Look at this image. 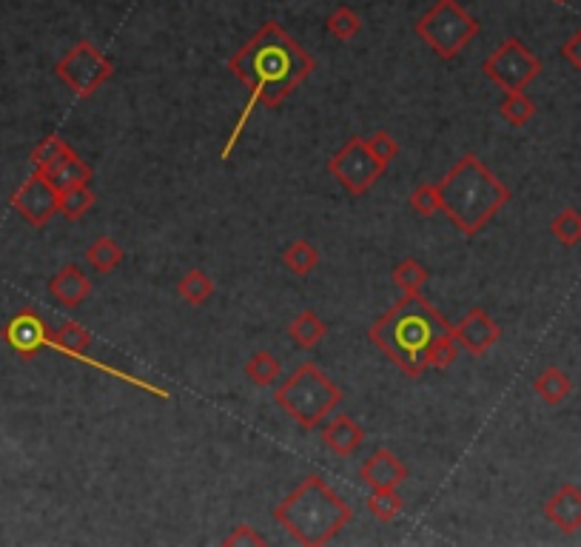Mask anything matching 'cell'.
Wrapping results in <instances>:
<instances>
[{
  "instance_id": "obj_1",
  "label": "cell",
  "mask_w": 581,
  "mask_h": 547,
  "mask_svg": "<svg viewBox=\"0 0 581 547\" xmlns=\"http://www.w3.org/2000/svg\"><path fill=\"white\" fill-rule=\"evenodd\" d=\"M314 69H317V60L302 49L300 40L291 38L277 20H265L254 32V38L243 43L228 60V72L248 89V103L225 140L220 160L231 157L234 146L240 143L245 123L251 120L257 106L265 109L282 106V100L294 95Z\"/></svg>"
},
{
  "instance_id": "obj_2",
  "label": "cell",
  "mask_w": 581,
  "mask_h": 547,
  "mask_svg": "<svg viewBox=\"0 0 581 547\" xmlns=\"http://www.w3.org/2000/svg\"><path fill=\"white\" fill-rule=\"evenodd\" d=\"M450 325L422 294H402L379 320L371 325L368 337L385 357L408 379L425 374V348Z\"/></svg>"
},
{
  "instance_id": "obj_3",
  "label": "cell",
  "mask_w": 581,
  "mask_h": 547,
  "mask_svg": "<svg viewBox=\"0 0 581 547\" xmlns=\"http://www.w3.org/2000/svg\"><path fill=\"white\" fill-rule=\"evenodd\" d=\"M442 214L462 231L476 237L510 203V189L476 157L465 154L439 183Z\"/></svg>"
},
{
  "instance_id": "obj_4",
  "label": "cell",
  "mask_w": 581,
  "mask_h": 547,
  "mask_svg": "<svg viewBox=\"0 0 581 547\" xmlns=\"http://www.w3.org/2000/svg\"><path fill=\"white\" fill-rule=\"evenodd\" d=\"M354 510L322 476L302 479L294 491L274 508V519L294 542L305 547L328 545L337 533L348 528Z\"/></svg>"
},
{
  "instance_id": "obj_5",
  "label": "cell",
  "mask_w": 581,
  "mask_h": 547,
  "mask_svg": "<svg viewBox=\"0 0 581 547\" xmlns=\"http://www.w3.org/2000/svg\"><path fill=\"white\" fill-rule=\"evenodd\" d=\"M274 399L285 414L291 416L300 428L314 431L328 414L342 402V391L334 379L328 377L314 362H302L294 374L282 379L274 391Z\"/></svg>"
},
{
  "instance_id": "obj_6",
  "label": "cell",
  "mask_w": 581,
  "mask_h": 547,
  "mask_svg": "<svg viewBox=\"0 0 581 547\" xmlns=\"http://www.w3.org/2000/svg\"><path fill=\"white\" fill-rule=\"evenodd\" d=\"M413 32L436 57L456 60L468 49L470 40L479 38L482 23L473 18L459 0H436L425 15L413 23Z\"/></svg>"
},
{
  "instance_id": "obj_7",
  "label": "cell",
  "mask_w": 581,
  "mask_h": 547,
  "mask_svg": "<svg viewBox=\"0 0 581 547\" xmlns=\"http://www.w3.org/2000/svg\"><path fill=\"white\" fill-rule=\"evenodd\" d=\"M482 75L505 92H525L542 75V60L527 49L525 40H502L482 63Z\"/></svg>"
},
{
  "instance_id": "obj_8",
  "label": "cell",
  "mask_w": 581,
  "mask_h": 547,
  "mask_svg": "<svg viewBox=\"0 0 581 547\" xmlns=\"http://www.w3.org/2000/svg\"><path fill=\"white\" fill-rule=\"evenodd\" d=\"M55 75L75 92L80 100L92 97L114 75V63L103 55L92 40H80L55 63Z\"/></svg>"
},
{
  "instance_id": "obj_9",
  "label": "cell",
  "mask_w": 581,
  "mask_h": 547,
  "mask_svg": "<svg viewBox=\"0 0 581 547\" xmlns=\"http://www.w3.org/2000/svg\"><path fill=\"white\" fill-rule=\"evenodd\" d=\"M385 169L388 166L376 160L374 151L368 149L365 137H351L328 163V174L351 197H365L376 186V180L385 174Z\"/></svg>"
},
{
  "instance_id": "obj_10",
  "label": "cell",
  "mask_w": 581,
  "mask_h": 547,
  "mask_svg": "<svg viewBox=\"0 0 581 547\" xmlns=\"http://www.w3.org/2000/svg\"><path fill=\"white\" fill-rule=\"evenodd\" d=\"M12 208L18 211L29 226H49V220L55 217L57 208H60V191L52 186V180L46 174L35 171L12 194Z\"/></svg>"
},
{
  "instance_id": "obj_11",
  "label": "cell",
  "mask_w": 581,
  "mask_h": 547,
  "mask_svg": "<svg viewBox=\"0 0 581 547\" xmlns=\"http://www.w3.org/2000/svg\"><path fill=\"white\" fill-rule=\"evenodd\" d=\"M453 337L459 342V348L470 354V357H485L493 345H499L502 340V328L499 322L490 317L485 308H470L462 320L456 322L453 328Z\"/></svg>"
},
{
  "instance_id": "obj_12",
  "label": "cell",
  "mask_w": 581,
  "mask_h": 547,
  "mask_svg": "<svg viewBox=\"0 0 581 547\" xmlns=\"http://www.w3.org/2000/svg\"><path fill=\"white\" fill-rule=\"evenodd\" d=\"M3 342L18 354L20 359L38 357L43 348H49V328L40 320L38 311L23 308L3 328Z\"/></svg>"
},
{
  "instance_id": "obj_13",
  "label": "cell",
  "mask_w": 581,
  "mask_h": 547,
  "mask_svg": "<svg viewBox=\"0 0 581 547\" xmlns=\"http://www.w3.org/2000/svg\"><path fill=\"white\" fill-rule=\"evenodd\" d=\"M359 479L371 488V491H396L399 485H405L408 479V468L399 462V456L388 448H376L365 465L359 468Z\"/></svg>"
},
{
  "instance_id": "obj_14",
  "label": "cell",
  "mask_w": 581,
  "mask_h": 547,
  "mask_svg": "<svg viewBox=\"0 0 581 547\" xmlns=\"http://www.w3.org/2000/svg\"><path fill=\"white\" fill-rule=\"evenodd\" d=\"M319 436H322L325 448L331 453H337L339 459H351L359 451L362 439H365V428L359 425L354 416L337 414L334 419H328L325 425H319Z\"/></svg>"
},
{
  "instance_id": "obj_15",
  "label": "cell",
  "mask_w": 581,
  "mask_h": 547,
  "mask_svg": "<svg viewBox=\"0 0 581 547\" xmlns=\"http://www.w3.org/2000/svg\"><path fill=\"white\" fill-rule=\"evenodd\" d=\"M544 516L550 525L562 530V533H576L581 530V488L573 482L559 485V491L553 493L544 502Z\"/></svg>"
},
{
  "instance_id": "obj_16",
  "label": "cell",
  "mask_w": 581,
  "mask_h": 547,
  "mask_svg": "<svg viewBox=\"0 0 581 547\" xmlns=\"http://www.w3.org/2000/svg\"><path fill=\"white\" fill-rule=\"evenodd\" d=\"M49 294L63 308H80L83 302L92 297V283H89V277H86L83 268L66 265V268H60L55 277L49 280Z\"/></svg>"
},
{
  "instance_id": "obj_17",
  "label": "cell",
  "mask_w": 581,
  "mask_h": 547,
  "mask_svg": "<svg viewBox=\"0 0 581 547\" xmlns=\"http://www.w3.org/2000/svg\"><path fill=\"white\" fill-rule=\"evenodd\" d=\"M92 166L77 154V151H69L60 163H57L55 169L46 171V177L52 180V186L57 191H66V189H75V186H89V180H92Z\"/></svg>"
},
{
  "instance_id": "obj_18",
  "label": "cell",
  "mask_w": 581,
  "mask_h": 547,
  "mask_svg": "<svg viewBox=\"0 0 581 547\" xmlns=\"http://www.w3.org/2000/svg\"><path fill=\"white\" fill-rule=\"evenodd\" d=\"M325 334H328V322L322 320L317 311H302L288 325V337H291V342L300 351H314V348H319L322 340H325Z\"/></svg>"
},
{
  "instance_id": "obj_19",
  "label": "cell",
  "mask_w": 581,
  "mask_h": 547,
  "mask_svg": "<svg viewBox=\"0 0 581 547\" xmlns=\"http://www.w3.org/2000/svg\"><path fill=\"white\" fill-rule=\"evenodd\" d=\"M533 391H536V397L542 399L544 405H550V408H556V405H562L564 399H570L573 394V379L564 374L562 368H544L539 377L533 379Z\"/></svg>"
},
{
  "instance_id": "obj_20",
  "label": "cell",
  "mask_w": 581,
  "mask_h": 547,
  "mask_svg": "<svg viewBox=\"0 0 581 547\" xmlns=\"http://www.w3.org/2000/svg\"><path fill=\"white\" fill-rule=\"evenodd\" d=\"M89 345H92V334L77 322H63L57 331H49V348L63 357L75 359L77 354H86Z\"/></svg>"
},
{
  "instance_id": "obj_21",
  "label": "cell",
  "mask_w": 581,
  "mask_h": 547,
  "mask_svg": "<svg viewBox=\"0 0 581 547\" xmlns=\"http://www.w3.org/2000/svg\"><path fill=\"white\" fill-rule=\"evenodd\" d=\"M245 377L257 388H274L282 377V362L271 351H254L245 359Z\"/></svg>"
},
{
  "instance_id": "obj_22",
  "label": "cell",
  "mask_w": 581,
  "mask_h": 547,
  "mask_svg": "<svg viewBox=\"0 0 581 547\" xmlns=\"http://www.w3.org/2000/svg\"><path fill=\"white\" fill-rule=\"evenodd\" d=\"M86 260L92 263L94 271L109 274V271H114L117 265H123V260H126V251H123V246H120L114 237H109V234H100L92 246L86 248Z\"/></svg>"
},
{
  "instance_id": "obj_23",
  "label": "cell",
  "mask_w": 581,
  "mask_h": 547,
  "mask_svg": "<svg viewBox=\"0 0 581 547\" xmlns=\"http://www.w3.org/2000/svg\"><path fill=\"white\" fill-rule=\"evenodd\" d=\"M214 280L208 277L206 271H200V268H191L186 271L183 277H180V283H177V294H180V300H186L188 305H203L214 297Z\"/></svg>"
},
{
  "instance_id": "obj_24",
  "label": "cell",
  "mask_w": 581,
  "mask_h": 547,
  "mask_svg": "<svg viewBox=\"0 0 581 547\" xmlns=\"http://www.w3.org/2000/svg\"><path fill=\"white\" fill-rule=\"evenodd\" d=\"M459 342L453 337V331H442L431 340L425 348V368H436V371H448L450 365L459 357Z\"/></svg>"
},
{
  "instance_id": "obj_25",
  "label": "cell",
  "mask_w": 581,
  "mask_h": 547,
  "mask_svg": "<svg viewBox=\"0 0 581 547\" xmlns=\"http://www.w3.org/2000/svg\"><path fill=\"white\" fill-rule=\"evenodd\" d=\"M69 151H75L63 137H57V134H49V137H43L35 151H32V157H29V163L35 166V171L40 174H46L49 169H55L57 163L69 154Z\"/></svg>"
},
{
  "instance_id": "obj_26",
  "label": "cell",
  "mask_w": 581,
  "mask_h": 547,
  "mask_svg": "<svg viewBox=\"0 0 581 547\" xmlns=\"http://www.w3.org/2000/svg\"><path fill=\"white\" fill-rule=\"evenodd\" d=\"M282 263H285V268H288L291 274L308 277V274L319 265L317 246L308 243V240H297V243H291V246L282 251Z\"/></svg>"
},
{
  "instance_id": "obj_27",
  "label": "cell",
  "mask_w": 581,
  "mask_h": 547,
  "mask_svg": "<svg viewBox=\"0 0 581 547\" xmlns=\"http://www.w3.org/2000/svg\"><path fill=\"white\" fill-rule=\"evenodd\" d=\"M505 100L499 106V117H505L513 129H525L527 123L536 117V103L525 92H505Z\"/></svg>"
},
{
  "instance_id": "obj_28",
  "label": "cell",
  "mask_w": 581,
  "mask_h": 547,
  "mask_svg": "<svg viewBox=\"0 0 581 547\" xmlns=\"http://www.w3.org/2000/svg\"><path fill=\"white\" fill-rule=\"evenodd\" d=\"M394 285L402 291V294H422V288L428 283V268L419 263V260H402V263L394 268Z\"/></svg>"
},
{
  "instance_id": "obj_29",
  "label": "cell",
  "mask_w": 581,
  "mask_h": 547,
  "mask_svg": "<svg viewBox=\"0 0 581 547\" xmlns=\"http://www.w3.org/2000/svg\"><path fill=\"white\" fill-rule=\"evenodd\" d=\"M550 231L553 237L562 243L564 248H573L581 243V211L579 208H562L553 220H550Z\"/></svg>"
},
{
  "instance_id": "obj_30",
  "label": "cell",
  "mask_w": 581,
  "mask_h": 547,
  "mask_svg": "<svg viewBox=\"0 0 581 547\" xmlns=\"http://www.w3.org/2000/svg\"><path fill=\"white\" fill-rule=\"evenodd\" d=\"M94 203H97V197H94V191L89 186H75V189L60 191V208H57V214H63L66 220L75 223L86 211H92Z\"/></svg>"
},
{
  "instance_id": "obj_31",
  "label": "cell",
  "mask_w": 581,
  "mask_h": 547,
  "mask_svg": "<svg viewBox=\"0 0 581 547\" xmlns=\"http://www.w3.org/2000/svg\"><path fill=\"white\" fill-rule=\"evenodd\" d=\"M325 26H328V35H331V38L348 43V40L357 38L359 35V29H362V18H359L351 6H337V9L328 15Z\"/></svg>"
},
{
  "instance_id": "obj_32",
  "label": "cell",
  "mask_w": 581,
  "mask_h": 547,
  "mask_svg": "<svg viewBox=\"0 0 581 547\" xmlns=\"http://www.w3.org/2000/svg\"><path fill=\"white\" fill-rule=\"evenodd\" d=\"M368 510H371V516L379 519V522H394L396 516L405 510V502H402V496L396 491H374L368 496Z\"/></svg>"
},
{
  "instance_id": "obj_33",
  "label": "cell",
  "mask_w": 581,
  "mask_h": 547,
  "mask_svg": "<svg viewBox=\"0 0 581 547\" xmlns=\"http://www.w3.org/2000/svg\"><path fill=\"white\" fill-rule=\"evenodd\" d=\"M408 206L413 208V214L419 217H433L436 211H442V197H439V183H422L411 191Z\"/></svg>"
},
{
  "instance_id": "obj_34",
  "label": "cell",
  "mask_w": 581,
  "mask_h": 547,
  "mask_svg": "<svg viewBox=\"0 0 581 547\" xmlns=\"http://www.w3.org/2000/svg\"><path fill=\"white\" fill-rule=\"evenodd\" d=\"M368 149L374 151V157L379 160V163H391L396 154H399V143L394 140V134L385 132V129H379V132H374L371 137H368Z\"/></svg>"
},
{
  "instance_id": "obj_35",
  "label": "cell",
  "mask_w": 581,
  "mask_h": 547,
  "mask_svg": "<svg viewBox=\"0 0 581 547\" xmlns=\"http://www.w3.org/2000/svg\"><path fill=\"white\" fill-rule=\"evenodd\" d=\"M223 545L225 547H240V545L263 547V545H268V539H265L263 533H257V530L251 528V525H237V528L225 536Z\"/></svg>"
},
{
  "instance_id": "obj_36",
  "label": "cell",
  "mask_w": 581,
  "mask_h": 547,
  "mask_svg": "<svg viewBox=\"0 0 581 547\" xmlns=\"http://www.w3.org/2000/svg\"><path fill=\"white\" fill-rule=\"evenodd\" d=\"M559 52H562L564 60H567V63H570V66H573L576 72H581V29H576V32H573L570 38L564 40L562 49H559Z\"/></svg>"
},
{
  "instance_id": "obj_37",
  "label": "cell",
  "mask_w": 581,
  "mask_h": 547,
  "mask_svg": "<svg viewBox=\"0 0 581 547\" xmlns=\"http://www.w3.org/2000/svg\"><path fill=\"white\" fill-rule=\"evenodd\" d=\"M556 3H570V0H556Z\"/></svg>"
}]
</instances>
